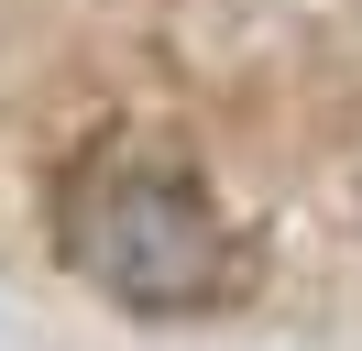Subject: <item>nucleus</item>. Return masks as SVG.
I'll use <instances>...</instances> for the list:
<instances>
[{
  "label": "nucleus",
  "mask_w": 362,
  "mask_h": 351,
  "mask_svg": "<svg viewBox=\"0 0 362 351\" xmlns=\"http://www.w3.org/2000/svg\"><path fill=\"white\" fill-rule=\"evenodd\" d=\"M55 253L110 307H143V318L209 307L242 275V241H230L220 197L176 154H88L66 176V197H55Z\"/></svg>",
  "instance_id": "1"
}]
</instances>
